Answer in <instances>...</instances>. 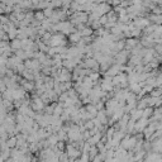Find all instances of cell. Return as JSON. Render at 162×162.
Returning <instances> with one entry per match:
<instances>
[{"instance_id":"obj_1","label":"cell","mask_w":162,"mask_h":162,"mask_svg":"<svg viewBox=\"0 0 162 162\" xmlns=\"http://www.w3.org/2000/svg\"><path fill=\"white\" fill-rule=\"evenodd\" d=\"M0 44H2V42H0Z\"/></svg>"}]
</instances>
